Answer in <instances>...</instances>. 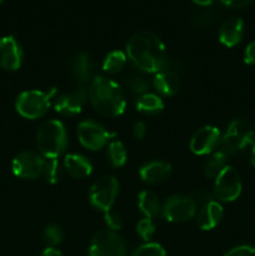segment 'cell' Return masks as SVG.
<instances>
[{
	"instance_id": "6da1fadb",
	"label": "cell",
	"mask_w": 255,
	"mask_h": 256,
	"mask_svg": "<svg viewBox=\"0 0 255 256\" xmlns=\"http://www.w3.org/2000/svg\"><path fill=\"white\" fill-rule=\"evenodd\" d=\"M126 54L138 69L150 74H156L166 65L164 42L149 32H139L132 35L126 44Z\"/></svg>"
},
{
	"instance_id": "7a4b0ae2",
	"label": "cell",
	"mask_w": 255,
	"mask_h": 256,
	"mask_svg": "<svg viewBox=\"0 0 255 256\" xmlns=\"http://www.w3.org/2000/svg\"><path fill=\"white\" fill-rule=\"evenodd\" d=\"M88 96L94 109L108 118L120 116L126 108L124 90L109 78L95 76L90 82Z\"/></svg>"
},
{
	"instance_id": "3957f363",
	"label": "cell",
	"mask_w": 255,
	"mask_h": 256,
	"mask_svg": "<svg viewBox=\"0 0 255 256\" xmlns=\"http://www.w3.org/2000/svg\"><path fill=\"white\" fill-rule=\"evenodd\" d=\"M68 145V132L59 120L42 122L36 132V146L45 159H58Z\"/></svg>"
},
{
	"instance_id": "277c9868",
	"label": "cell",
	"mask_w": 255,
	"mask_h": 256,
	"mask_svg": "<svg viewBox=\"0 0 255 256\" xmlns=\"http://www.w3.org/2000/svg\"><path fill=\"white\" fill-rule=\"evenodd\" d=\"M56 89H50L49 92L42 90H28L18 95L15 102V109L25 119H39L44 116L50 109L52 98L54 96Z\"/></svg>"
},
{
	"instance_id": "5b68a950",
	"label": "cell",
	"mask_w": 255,
	"mask_h": 256,
	"mask_svg": "<svg viewBox=\"0 0 255 256\" xmlns=\"http://www.w3.org/2000/svg\"><path fill=\"white\" fill-rule=\"evenodd\" d=\"M255 132L248 122L242 119H234L230 122L225 134L222 136L220 150L228 155L236 154L249 145L254 144Z\"/></svg>"
},
{
	"instance_id": "8992f818",
	"label": "cell",
	"mask_w": 255,
	"mask_h": 256,
	"mask_svg": "<svg viewBox=\"0 0 255 256\" xmlns=\"http://www.w3.org/2000/svg\"><path fill=\"white\" fill-rule=\"evenodd\" d=\"M119 194V182L115 176L105 175L92 185L89 192V202L95 209L102 212L112 210Z\"/></svg>"
},
{
	"instance_id": "52a82bcc",
	"label": "cell",
	"mask_w": 255,
	"mask_h": 256,
	"mask_svg": "<svg viewBox=\"0 0 255 256\" xmlns=\"http://www.w3.org/2000/svg\"><path fill=\"white\" fill-rule=\"evenodd\" d=\"M89 256H126L125 240L116 232L100 230L90 242Z\"/></svg>"
},
{
	"instance_id": "ba28073f",
	"label": "cell",
	"mask_w": 255,
	"mask_h": 256,
	"mask_svg": "<svg viewBox=\"0 0 255 256\" xmlns=\"http://www.w3.org/2000/svg\"><path fill=\"white\" fill-rule=\"evenodd\" d=\"M76 134L80 144L92 152L102 149L115 136L114 132H108L100 122L89 119L79 122Z\"/></svg>"
},
{
	"instance_id": "9c48e42d",
	"label": "cell",
	"mask_w": 255,
	"mask_h": 256,
	"mask_svg": "<svg viewBox=\"0 0 255 256\" xmlns=\"http://www.w3.org/2000/svg\"><path fill=\"white\" fill-rule=\"evenodd\" d=\"M214 182V194L218 202H230L236 200L242 194V179L236 170L228 165L216 178Z\"/></svg>"
},
{
	"instance_id": "30bf717a",
	"label": "cell",
	"mask_w": 255,
	"mask_h": 256,
	"mask_svg": "<svg viewBox=\"0 0 255 256\" xmlns=\"http://www.w3.org/2000/svg\"><path fill=\"white\" fill-rule=\"evenodd\" d=\"M162 215L170 222H185L196 215V205L186 195H172L162 205Z\"/></svg>"
},
{
	"instance_id": "8fae6325",
	"label": "cell",
	"mask_w": 255,
	"mask_h": 256,
	"mask_svg": "<svg viewBox=\"0 0 255 256\" xmlns=\"http://www.w3.org/2000/svg\"><path fill=\"white\" fill-rule=\"evenodd\" d=\"M45 158L35 152H19L14 158L12 164V170L15 176L22 179H36L42 176L44 169Z\"/></svg>"
},
{
	"instance_id": "7c38bea8",
	"label": "cell",
	"mask_w": 255,
	"mask_h": 256,
	"mask_svg": "<svg viewBox=\"0 0 255 256\" xmlns=\"http://www.w3.org/2000/svg\"><path fill=\"white\" fill-rule=\"evenodd\" d=\"M222 142V134L216 126L205 125L195 132L190 140V150L196 155L212 154Z\"/></svg>"
},
{
	"instance_id": "4fadbf2b",
	"label": "cell",
	"mask_w": 255,
	"mask_h": 256,
	"mask_svg": "<svg viewBox=\"0 0 255 256\" xmlns=\"http://www.w3.org/2000/svg\"><path fill=\"white\" fill-rule=\"evenodd\" d=\"M88 98V90L84 86H79L72 92L59 95L55 99L54 108L56 112L64 116H74L82 112Z\"/></svg>"
},
{
	"instance_id": "5bb4252c",
	"label": "cell",
	"mask_w": 255,
	"mask_h": 256,
	"mask_svg": "<svg viewBox=\"0 0 255 256\" xmlns=\"http://www.w3.org/2000/svg\"><path fill=\"white\" fill-rule=\"evenodd\" d=\"M24 52L22 45L12 35L0 39V68L8 72H15L22 64Z\"/></svg>"
},
{
	"instance_id": "9a60e30c",
	"label": "cell",
	"mask_w": 255,
	"mask_h": 256,
	"mask_svg": "<svg viewBox=\"0 0 255 256\" xmlns=\"http://www.w3.org/2000/svg\"><path fill=\"white\" fill-rule=\"evenodd\" d=\"M222 216L224 209L220 202L214 199L196 210L198 226L202 230H212L222 222Z\"/></svg>"
},
{
	"instance_id": "2e32d148",
	"label": "cell",
	"mask_w": 255,
	"mask_h": 256,
	"mask_svg": "<svg viewBox=\"0 0 255 256\" xmlns=\"http://www.w3.org/2000/svg\"><path fill=\"white\" fill-rule=\"evenodd\" d=\"M140 178L144 182L156 185L164 182L172 175V166L162 160H154L142 165L139 170Z\"/></svg>"
},
{
	"instance_id": "e0dca14e",
	"label": "cell",
	"mask_w": 255,
	"mask_h": 256,
	"mask_svg": "<svg viewBox=\"0 0 255 256\" xmlns=\"http://www.w3.org/2000/svg\"><path fill=\"white\" fill-rule=\"evenodd\" d=\"M244 35V22L238 16L228 18L219 29V40L228 48L236 46Z\"/></svg>"
},
{
	"instance_id": "ac0fdd59",
	"label": "cell",
	"mask_w": 255,
	"mask_h": 256,
	"mask_svg": "<svg viewBox=\"0 0 255 256\" xmlns=\"http://www.w3.org/2000/svg\"><path fill=\"white\" fill-rule=\"evenodd\" d=\"M70 72L80 84L92 82L94 79V64L90 55L85 52H76L70 62Z\"/></svg>"
},
{
	"instance_id": "d6986e66",
	"label": "cell",
	"mask_w": 255,
	"mask_h": 256,
	"mask_svg": "<svg viewBox=\"0 0 255 256\" xmlns=\"http://www.w3.org/2000/svg\"><path fill=\"white\" fill-rule=\"evenodd\" d=\"M152 86H154V89L160 95L172 96L174 94H176L180 88L179 76H178V74L175 72L165 68V69L160 70V72H158L154 75Z\"/></svg>"
},
{
	"instance_id": "ffe728a7",
	"label": "cell",
	"mask_w": 255,
	"mask_h": 256,
	"mask_svg": "<svg viewBox=\"0 0 255 256\" xmlns=\"http://www.w3.org/2000/svg\"><path fill=\"white\" fill-rule=\"evenodd\" d=\"M64 169L68 174L76 179H82L92 174V165L88 158L80 154H68L64 158Z\"/></svg>"
},
{
	"instance_id": "44dd1931",
	"label": "cell",
	"mask_w": 255,
	"mask_h": 256,
	"mask_svg": "<svg viewBox=\"0 0 255 256\" xmlns=\"http://www.w3.org/2000/svg\"><path fill=\"white\" fill-rule=\"evenodd\" d=\"M138 206L145 218H156L162 212V204L155 192L150 190H142L138 195Z\"/></svg>"
},
{
	"instance_id": "7402d4cb",
	"label": "cell",
	"mask_w": 255,
	"mask_h": 256,
	"mask_svg": "<svg viewBox=\"0 0 255 256\" xmlns=\"http://www.w3.org/2000/svg\"><path fill=\"white\" fill-rule=\"evenodd\" d=\"M164 109V102L162 98L154 92H146L138 98L136 110L145 115H154Z\"/></svg>"
},
{
	"instance_id": "603a6c76",
	"label": "cell",
	"mask_w": 255,
	"mask_h": 256,
	"mask_svg": "<svg viewBox=\"0 0 255 256\" xmlns=\"http://www.w3.org/2000/svg\"><path fill=\"white\" fill-rule=\"evenodd\" d=\"M228 158L229 155L225 154L222 150L214 152L205 162L204 175L208 179H215L225 168L228 166Z\"/></svg>"
},
{
	"instance_id": "cb8c5ba5",
	"label": "cell",
	"mask_w": 255,
	"mask_h": 256,
	"mask_svg": "<svg viewBox=\"0 0 255 256\" xmlns=\"http://www.w3.org/2000/svg\"><path fill=\"white\" fill-rule=\"evenodd\" d=\"M106 158L110 165L114 168H120L125 165L128 159V152L125 149L124 144L119 140H114V142H109V146L106 150Z\"/></svg>"
},
{
	"instance_id": "d4e9b609",
	"label": "cell",
	"mask_w": 255,
	"mask_h": 256,
	"mask_svg": "<svg viewBox=\"0 0 255 256\" xmlns=\"http://www.w3.org/2000/svg\"><path fill=\"white\" fill-rule=\"evenodd\" d=\"M125 64H126L125 52H120V50H114L105 56L104 62H102V69L108 74H118L124 69Z\"/></svg>"
},
{
	"instance_id": "484cf974",
	"label": "cell",
	"mask_w": 255,
	"mask_h": 256,
	"mask_svg": "<svg viewBox=\"0 0 255 256\" xmlns=\"http://www.w3.org/2000/svg\"><path fill=\"white\" fill-rule=\"evenodd\" d=\"M124 86L130 95L135 98H140L142 95L146 94L149 90V82L145 78L140 76V75H129L125 78Z\"/></svg>"
},
{
	"instance_id": "4316f807",
	"label": "cell",
	"mask_w": 255,
	"mask_h": 256,
	"mask_svg": "<svg viewBox=\"0 0 255 256\" xmlns=\"http://www.w3.org/2000/svg\"><path fill=\"white\" fill-rule=\"evenodd\" d=\"M62 169L58 159H45L42 176L50 184H56L62 179Z\"/></svg>"
},
{
	"instance_id": "83f0119b",
	"label": "cell",
	"mask_w": 255,
	"mask_h": 256,
	"mask_svg": "<svg viewBox=\"0 0 255 256\" xmlns=\"http://www.w3.org/2000/svg\"><path fill=\"white\" fill-rule=\"evenodd\" d=\"M42 239L48 245H50V248H54L55 245H59L62 242L64 232L59 225L50 224L42 232Z\"/></svg>"
},
{
	"instance_id": "f1b7e54d",
	"label": "cell",
	"mask_w": 255,
	"mask_h": 256,
	"mask_svg": "<svg viewBox=\"0 0 255 256\" xmlns=\"http://www.w3.org/2000/svg\"><path fill=\"white\" fill-rule=\"evenodd\" d=\"M132 256H166V252L158 242H145L136 248Z\"/></svg>"
},
{
	"instance_id": "f546056e",
	"label": "cell",
	"mask_w": 255,
	"mask_h": 256,
	"mask_svg": "<svg viewBox=\"0 0 255 256\" xmlns=\"http://www.w3.org/2000/svg\"><path fill=\"white\" fill-rule=\"evenodd\" d=\"M136 232L142 240H145L146 242H149L152 235L155 234V225L152 222V219L144 218V219L140 220L136 225Z\"/></svg>"
},
{
	"instance_id": "4dcf8cb0",
	"label": "cell",
	"mask_w": 255,
	"mask_h": 256,
	"mask_svg": "<svg viewBox=\"0 0 255 256\" xmlns=\"http://www.w3.org/2000/svg\"><path fill=\"white\" fill-rule=\"evenodd\" d=\"M190 198H192V202H194L195 205H196V210L199 209V208H202V205L208 204V202L215 199L212 192H208V190H204V189H198L195 190V192H192V195H190Z\"/></svg>"
},
{
	"instance_id": "1f68e13d",
	"label": "cell",
	"mask_w": 255,
	"mask_h": 256,
	"mask_svg": "<svg viewBox=\"0 0 255 256\" xmlns=\"http://www.w3.org/2000/svg\"><path fill=\"white\" fill-rule=\"evenodd\" d=\"M104 219L108 228H109L110 230H112V232H116V230L122 229V219L116 212H114V210H109V212H104Z\"/></svg>"
},
{
	"instance_id": "d6a6232c",
	"label": "cell",
	"mask_w": 255,
	"mask_h": 256,
	"mask_svg": "<svg viewBox=\"0 0 255 256\" xmlns=\"http://www.w3.org/2000/svg\"><path fill=\"white\" fill-rule=\"evenodd\" d=\"M212 20H214V12H202L194 16V24L199 28H205L209 26Z\"/></svg>"
},
{
	"instance_id": "836d02e7",
	"label": "cell",
	"mask_w": 255,
	"mask_h": 256,
	"mask_svg": "<svg viewBox=\"0 0 255 256\" xmlns=\"http://www.w3.org/2000/svg\"><path fill=\"white\" fill-rule=\"evenodd\" d=\"M225 256H255V248L250 245H240L229 250Z\"/></svg>"
},
{
	"instance_id": "e575fe53",
	"label": "cell",
	"mask_w": 255,
	"mask_h": 256,
	"mask_svg": "<svg viewBox=\"0 0 255 256\" xmlns=\"http://www.w3.org/2000/svg\"><path fill=\"white\" fill-rule=\"evenodd\" d=\"M244 62L245 64L255 65V42H252L246 48H245L244 52Z\"/></svg>"
},
{
	"instance_id": "d590c367",
	"label": "cell",
	"mask_w": 255,
	"mask_h": 256,
	"mask_svg": "<svg viewBox=\"0 0 255 256\" xmlns=\"http://www.w3.org/2000/svg\"><path fill=\"white\" fill-rule=\"evenodd\" d=\"M132 135H134L135 139L140 140L144 139L145 135H146V124L144 122H136L132 128Z\"/></svg>"
},
{
	"instance_id": "8d00e7d4",
	"label": "cell",
	"mask_w": 255,
	"mask_h": 256,
	"mask_svg": "<svg viewBox=\"0 0 255 256\" xmlns=\"http://www.w3.org/2000/svg\"><path fill=\"white\" fill-rule=\"evenodd\" d=\"M222 4L226 5L229 8H244L252 4L254 0H219Z\"/></svg>"
},
{
	"instance_id": "74e56055",
	"label": "cell",
	"mask_w": 255,
	"mask_h": 256,
	"mask_svg": "<svg viewBox=\"0 0 255 256\" xmlns=\"http://www.w3.org/2000/svg\"><path fill=\"white\" fill-rule=\"evenodd\" d=\"M40 256H65L60 250L55 249V248H46L44 252L40 254Z\"/></svg>"
},
{
	"instance_id": "f35d334b",
	"label": "cell",
	"mask_w": 255,
	"mask_h": 256,
	"mask_svg": "<svg viewBox=\"0 0 255 256\" xmlns=\"http://www.w3.org/2000/svg\"><path fill=\"white\" fill-rule=\"evenodd\" d=\"M192 2L198 5H202V6H208V5L212 4V0H192Z\"/></svg>"
},
{
	"instance_id": "ab89813d",
	"label": "cell",
	"mask_w": 255,
	"mask_h": 256,
	"mask_svg": "<svg viewBox=\"0 0 255 256\" xmlns=\"http://www.w3.org/2000/svg\"><path fill=\"white\" fill-rule=\"evenodd\" d=\"M252 165L255 169V142L254 145H252Z\"/></svg>"
},
{
	"instance_id": "60d3db41",
	"label": "cell",
	"mask_w": 255,
	"mask_h": 256,
	"mask_svg": "<svg viewBox=\"0 0 255 256\" xmlns=\"http://www.w3.org/2000/svg\"><path fill=\"white\" fill-rule=\"evenodd\" d=\"M2 2V0H0V2Z\"/></svg>"
}]
</instances>
